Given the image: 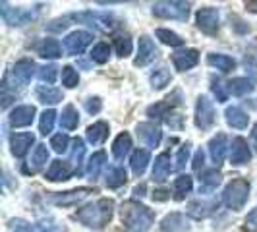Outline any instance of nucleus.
I'll list each match as a JSON object with an SVG mask.
<instances>
[{"instance_id":"f257e3e1","label":"nucleus","mask_w":257,"mask_h":232,"mask_svg":"<svg viewBox=\"0 0 257 232\" xmlns=\"http://www.w3.org/2000/svg\"><path fill=\"white\" fill-rule=\"evenodd\" d=\"M85 24V26L93 27L97 31H103V33H114V29L120 24L112 14L106 12H93V10H85V12L79 14H66L62 18H56L52 20L51 24H47V29L49 31H54V33H60L64 31L66 27H70L72 24Z\"/></svg>"},{"instance_id":"f03ea898","label":"nucleus","mask_w":257,"mask_h":232,"mask_svg":"<svg viewBox=\"0 0 257 232\" xmlns=\"http://www.w3.org/2000/svg\"><path fill=\"white\" fill-rule=\"evenodd\" d=\"M112 215H114V201L108 197H101L95 203H87L85 207L77 209L74 213V219L79 220L87 228L101 230L110 222Z\"/></svg>"},{"instance_id":"7ed1b4c3","label":"nucleus","mask_w":257,"mask_h":232,"mask_svg":"<svg viewBox=\"0 0 257 232\" xmlns=\"http://www.w3.org/2000/svg\"><path fill=\"white\" fill-rule=\"evenodd\" d=\"M120 219L130 232H147L155 222V213L138 201H126L120 207Z\"/></svg>"},{"instance_id":"20e7f679","label":"nucleus","mask_w":257,"mask_h":232,"mask_svg":"<svg viewBox=\"0 0 257 232\" xmlns=\"http://www.w3.org/2000/svg\"><path fill=\"white\" fill-rule=\"evenodd\" d=\"M247 199H249V182L245 178H234L222 190V203L232 211L244 209Z\"/></svg>"},{"instance_id":"39448f33","label":"nucleus","mask_w":257,"mask_h":232,"mask_svg":"<svg viewBox=\"0 0 257 232\" xmlns=\"http://www.w3.org/2000/svg\"><path fill=\"white\" fill-rule=\"evenodd\" d=\"M35 70H39V68L35 66L33 60L22 58V60H18V62L8 70V74L4 76V81H6L8 85H12L14 89H16V87H26V85L31 83V79L35 76Z\"/></svg>"},{"instance_id":"423d86ee","label":"nucleus","mask_w":257,"mask_h":232,"mask_svg":"<svg viewBox=\"0 0 257 232\" xmlns=\"http://www.w3.org/2000/svg\"><path fill=\"white\" fill-rule=\"evenodd\" d=\"M190 2H180V0H163V2H155L153 4V16L161 20H178L186 22L190 16Z\"/></svg>"},{"instance_id":"0eeeda50","label":"nucleus","mask_w":257,"mask_h":232,"mask_svg":"<svg viewBox=\"0 0 257 232\" xmlns=\"http://www.w3.org/2000/svg\"><path fill=\"white\" fill-rule=\"evenodd\" d=\"M0 14H2L4 24L12 27H22L37 18L39 8H27V10L26 8H12L8 2H0Z\"/></svg>"},{"instance_id":"6e6552de","label":"nucleus","mask_w":257,"mask_h":232,"mask_svg":"<svg viewBox=\"0 0 257 232\" xmlns=\"http://www.w3.org/2000/svg\"><path fill=\"white\" fill-rule=\"evenodd\" d=\"M215 120H217V112H215L213 101L207 95H199L195 103V126L201 132H207L215 126Z\"/></svg>"},{"instance_id":"1a4fd4ad","label":"nucleus","mask_w":257,"mask_h":232,"mask_svg":"<svg viewBox=\"0 0 257 232\" xmlns=\"http://www.w3.org/2000/svg\"><path fill=\"white\" fill-rule=\"evenodd\" d=\"M93 43V33L91 31H83V29H76L72 33H68L64 37V51L70 56H79L81 52Z\"/></svg>"},{"instance_id":"9d476101","label":"nucleus","mask_w":257,"mask_h":232,"mask_svg":"<svg viewBox=\"0 0 257 232\" xmlns=\"http://www.w3.org/2000/svg\"><path fill=\"white\" fill-rule=\"evenodd\" d=\"M195 24H197V27H199L203 33H207V35H215V33L219 31V26H220L219 10L213 8V6L199 8V10L195 12Z\"/></svg>"},{"instance_id":"9b49d317","label":"nucleus","mask_w":257,"mask_h":232,"mask_svg":"<svg viewBox=\"0 0 257 232\" xmlns=\"http://www.w3.org/2000/svg\"><path fill=\"white\" fill-rule=\"evenodd\" d=\"M182 91L176 89L172 91L168 97H165L163 101H159V103L151 104V106H147V116H151V118H167L176 106H180L182 104Z\"/></svg>"},{"instance_id":"f8f14e48","label":"nucleus","mask_w":257,"mask_h":232,"mask_svg":"<svg viewBox=\"0 0 257 232\" xmlns=\"http://www.w3.org/2000/svg\"><path fill=\"white\" fill-rule=\"evenodd\" d=\"M217 209H219V201L217 199H195V201L188 203L186 215L193 220H203L207 217H211Z\"/></svg>"},{"instance_id":"ddd939ff","label":"nucleus","mask_w":257,"mask_h":232,"mask_svg":"<svg viewBox=\"0 0 257 232\" xmlns=\"http://www.w3.org/2000/svg\"><path fill=\"white\" fill-rule=\"evenodd\" d=\"M91 193H95L93 188H76V190H70V192L62 193H52L51 201L54 205H62V207H72L81 203L83 199H87Z\"/></svg>"},{"instance_id":"4468645a","label":"nucleus","mask_w":257,"mask_h":232,"mask_svg":"<svg viewBox=\"0 0 257 232\" xmlns=\"http://www.w3.org/2000/svg\"><path fill=\"white\" fill-rule=\"evenodd\" d=\"M76 174V168L70 161H62V159H56L52 161L47 172H45V178L49 182H66L70 180L72 176Z\"/></svg>"},{"instance_id":"2eb2a0df","label":"nucleus","mask_w":257,"mask_h":232,"mask_svg":"<svg viewBox=\"0 0 257 232\" xmlns=\"http://www.w3.org/2000/svg\"><path fill=\"white\" fill-rule=\"evenodd\" d=\"M136 134H138V140L145 147H149V149L159 147V143L163 140V132L153 122H142V124H138L136 126Z\"/></svg>"},{"instance_id":"dca6fc26","label":"nucleus","mask_w":257,"mask_h":232,"mask_svg":"<svg viewBox=\"0 0 257 232\" xmlns=\"http://www.w3.org/2000/svg\"><path fill=\"white\" fill-rule=\"evenodd\" d=\"M157 56H159V49L155 47L153 39L147 37V35H142L140 43H138V56H136L134 64L138 66V68H145L151 62H155Z\"/></svg>"},{"instance_id":"f3484780","label":"nucleus","mask_w":257,"mask_h":232,"mask_svg":"<svg viewBox=\"0 0 257 232\" xmlns=\"http://www.w3.org/2000/svg\"><path fill=\"white\" fill-rule=\"evenodd\" d=\"M207 149H209V157L215 163V167H220L226 159V153H230L226 134H217L215 138H211V142L207 143Z\"/></svg>"},{"instance_id":"a211bd4d","label":"nucleus","mask_w":257,"mask_h":232,"mask_svg":"<svg viewBox=\"0 0 257 232\" xmlns=\"http://www.w3.org/2000/svg\"><path fill=\"white\" fill-rule=\"evenodd\" d=\"M35 114H37V108L33 104H20V106L12 108L8 120H10V126L12 128H26V126L33 124Z\"/></svg>"},{"instance_id":"6ab92c4d","label":"nucleus","mask_w":257,"mask_h":232,"mask_svg":"<svg viewBox=\"0 0 257 232\" xmlns=\"http://www.w3.org/2000/svg\"><path fill=\"white\" fill-rule=\"evenodd\" d=\"M161 232H190L192 230V222L190 217L184 215V213H168L165 219L161 220Z\"/></svg>"},{"instance_id":"aec40b11","label":"nucleus","mask_w":257,"mask_h":232,"mask_svg":"<svg viewBox=\"0 0 257 232\" xmlns=\"http://www.w3.org/2000/svg\"><path fill=\"white\" fill-rule=\"evenodd\" d=\"M33 143H35V136L31 132H18V134L10 136V151H12L14 157L22 159L29 153Z\"/></svg>"},{"instance_id":"412c9836","label":"nucleus","mask_w":257,"mask_h":232,"mask_svg":"<svg viewBox=\"0 0 257 232\" xmlns=\"http://www.w3.org/2000/svg\"><path fill=\"white\" fill-rule=\"evenodd\" d=\"M172 64L178 72H188L199 64V51L195 49H182L172 54Z\"/></svg>"},{"instance_id":"4be33fe9","label":"nucleus","mask_w":257,"mask_h":232,"mask_svg":"<svg viewBox=\"0 0 257 232\" xmlns=\"http://www.w3.org/2000/svg\"><path fill=\"white\" fill-rule=\"evenodd\" d=\"M251 159V151H249V145L244 138H234L230 143V163L234 167H242L247 165Z\"/></svg>"},{"instance_id":"5701e85b","label":"nucleus","mask_w":257,"mask_h":232,"mask_svg":"<svg viewBox=\"0 0 257 232\" xmlns=\"http://www.w3.org/2000/svg\"><path fill=\"white\" fill-rule=\"evenodd\" d=\"M47 163H49V149H47V145L39 143L37 147L33 149V153H31L29 163L24 167V172L26 174H37L39 170H43L47 167Z\"/></svg>"},{"instance_id":"b1692460","label":"nucleus","mask_w":257,"mask_h":232,"mask_svg":"<svg viewBox=\"0 0 257 232\" xmlns=\"http://www.w3.org/2000/svg\"><path fill=\"white\" fill-rule=\"evenodd\" d=\"M170 170H172V165H170V155H168L167 151H163L161 155H157L155 165H153V172H151L153 182H157V184L167 182Z\"/></svg>"},{"instance_id":"393cba45","label":"nucleus","mask_w":257,"mask_h":232,"mask_svg":"<svg viewBox=\"0 0 257 232\" xmlns=\"http://www.w3.org/2000/svg\"><path fill=\"white\" fill-rule=\"evenodd\" d=\"M222 182V174L217 168L211 170H203L199 174V193H213Z\"/></svg>"},{"instance_id":"a878e982","label":"nucleus","mask_w":257,"mask_h":232,"mask_svg":"<svg viewBox=\"0 0 257 232\" xmlns=\"http://www.w3.org/2000/svg\"><path fill=\"white\" fill-rule=\"evenodd\" d=\"M35 49H37V54H41L43 58H49V60H54V58L62 56V45L52 37L41 39Z\"/></svg>"},{"instance_id":"bb28decb","label":"nucleus","mask_w":257,"mask_h":232,"mask_svg":"<svg viewBox=\"0 0 257 232\" xmlns=\"http://www.w3.org/2000/svg\"><path fill=\"white\" fill-rule=\"evenodd\" d=\"M207 64L217 68L222 74H228L236 68V60L228 54H222V52H209L207 54Z\"/></svg>"},{"instance_id":"cd10ccee","label":"nucleus","mask_w":257,"mask_h":232,"mask_svg":"<svg viewBox=\"0 0 257 232\" xmlns=\"http://www.w3.org/2000/svg\"><path fill=\"white\" fill-rule=\"evenodd\" d=\"M108 132H110V126H108L104 120H99V122L91 124L89 128H87L85 138H87V142H89L91 145H101V143L106 142Z\"/></svg>"},{"instance_id":"c85d7f7f","label":"nucleus","mask_w":257,"mask_h":232,"mask_svg":"<svg viewBox=\"0 0 257 232\" xmlns=\"http://www.w3.org/2000/svg\"><path fill=\"white\" fill-rule=\"evenodd\" d=\"M224 118H226V124L236 130H244L249 124V116L240 106H228L224 110Z\"/></svg>"},{"instance_id":"c756f323","label":"nucleus","mask_w":257,"mask_h":232,"mask_svg":"<svg viewBox=\"0 0 257 232\" xmlns=\"http://www.w3.org/2000/svg\"><path fill=\"white\" fill-rule=\"evenodd\" d=\"M149 163H151V155H149L147 149H136L130 157V167H132V172L136 176H143V172L147 170Z\"/></svg>"},{"instance_id":"7c9ffc66","label":"nucleus","mask_w":257,"mask_h":232,"mask_svg":"<svg viewBox=\"0 0 257 232\" xmlns=\"http://www.w3.org/2000/svg\"><path fill=\"white\" fill-rule=\"evenodd\" d=\"M128 182V172H126V168L124 167H110L106 170V174H104V184H106V188H110V190H118V188H122L124 184Z\"/></svg>"},{"instance_id":"2f4dec72","label":"nucleus","mask_w":257,"mask_h":232,"mask_svg":"<svg viewBox=\"0 0 257 232\" xmlns=\"http://www.w3.org/2000/svg\"><path fill=\"white\" fill-rule=\"evenodd\" d=\"M132 151V136L128 132H122L116 136V140L112 142V155L116 161H124Z\"/></svg>"},{"instance_id":"473e14b6","label":"nucleus","mask_w":257,"mask_h":232,"mask_svg":"<svg viewBox=\"0 0 257 232\" xmlns=\"http://www.w3.org/2000/svg\"><path fill=\"white\" fill-rule=\"evenodd\" d=\"M35 95H37L39 103L43 104H58L64 99V93L56 89V87H52V85H39Z\"/></svg>"},{"instance_id":"72a5a7b5","label":"nucleus","mask_w":257,"mask_h":232,"mask_svg":"<svg viewBox=\"0 0 257 232\" xmlns=\"http://www.w3.org/2000/svg\"><path fill=\"white\" fill-rule=\"evenodd\" d=\"M83 157H85V142L81 140V138H76V140H72V149H70V163L74 165L76 168V174L79 176L81 172H83Z\"/></svg>"},{"instance_id":"f704fd0d","label":"nucleus","mask_w":257,"mask_h":232,"mask_svg":"<svg viewBox=\"0 0 257 232\" xmlns=\"http://www.w3.org/2000/svg\"><path fill=\"white\" fill-rule=\"evenodd\" d=\"M228 93L234 95V97H244V95H249L251 91H253V81H251V77H234L230 79L228 83Z\"/></svg>"},{"instance_id":"c9c22d12","label":"nucleus","mask_w":257,"mask_h":232,"mask_svg":"<svg viewBox=\"0 0 257 232\" xmlns=\"http://www.w3.org/2000/svg\"><path fill=\"white\" fill-rule=\"evenodd\" d=\"M79 126V112L74 104H66L60 112V128H64L66 132H72Z\"/></svg>"},{"instance_id":"e433bc0d","label":"nucleus","mask_w":257,"mask_h":232,"mask_svg":"<svg viewBox=\"0 0 257 232\" xmlns=\"http://www.w3.org/2000/svg\"><path fill=\"white\" fill-rule=\"evenodd\" d=\"M193 190V178L190 174H180L174 184H172V192H174V199L182 201L186 195H190Z\"/></svg>"},{"instance_id":"4c0bfd02","label":"nucleus","mask_w":257,"mask_h":232,"mask_svg":"<svg viewBox=\"0 0 257 232\" xmlns=\"http://www.w3.org/2000/svg\"><path fill=\"white\" fill-rule=\"evenodd\" d=\"M106 165V153L104 151H95L89 157V163H87V174H89L91 180H97L101 176V170Z\"/></svg>"},{"instance_id":"58836bf2","label":"nucleus","mask_w":257,"mask_h":232,"mask_svg":"<svg viewBox=\"0 0 257 232\" xmlns=\"http://www.w3.org/2000/svg\"><path fill=\"white\" fill-rule=\"evenodd\" d=\"M149 81H151V87L157 91L165 89L168 83L172 81V74L168 72V68L165 66H161V68H157L151 72V76H149Z\"/></svg>"},{"instance_id":"ea45409f","label":"nucleus","mask_w":257,"mask_h":232,"mask_svg":"<svg viewBox=\"0 0 257 232\" xmlns=\"http://www.w3.org/2000/svg\"><path fill=\"white\" fill-rule=\"evenodd\" d=\"M112 45H114V51L120 58L130 56V54H132V49H134V43H132V39H130L128 33H116Z\"/></svg>"},{"instance_id":"a19ab883","label":"nucleus","mask_w":257,"mask_h":232,"mask_svg":"<svg viewBox=\"0 0 257 232\" xmlns=\"http://www.w3.org/2000/svg\"><path fill=\"white\" fill-rule=\"evenodd\" d=\"M155 35H157V39H159L163 45H168V47H182V45H184V39H182L178 33H174V31H170V29H165V27H159V29L155 31Z\"/></svg>"},{"instance_id":"79ce46f5","label":"nucleus","mask_w":257,"mask_h":232,"mask_svg":"<svg viewBox=\"0 0 257 232\" xmlns=\"http://www.w3.org/2000/svg\"><path fill=\"white\" fill-rule=\"evenodd\" d=\"M91 60L95 62V64H106L108 62V58H110V47H108V43H97L93 49H91Z\"/></svg>"},{"instance_id":"37998d69","label":"nucleus","mask_w":257,"mask_h":232,"mask_svg":"<svg viewBox=\"0 0 257 232\" xmlns=\"http://www.w3.org/2000/svg\"><path fill=\"white\" fill-rule=\"evenodd\" d=\"M56 110H45L43 114H41V120H39V132H41V136H49L54 128V122H56Z\"/></svg>"},{"instance_id":"c03bdc74","label":"nucleus","mask_w":257,"mask_h":232,"mask_svg":"<svg viewBox=\"0 0 257 232\" xmlns=\"http://www.w3.org/2000/svg\"><path fill=\"white\" fill-rule=\"evenodd\" d=\"M60 79H62V85L68 89H74L79 83V74L74 66H64L62 72H60Z\"/></svg>"},{"instance_id":"a18cd8bd","label":"nucleus","mask_w":257,"mask_h":232,"mask_svg":"<svg viewBox=\"0 0 257 232\" xmlns=\"http://www.w3.org/2000/svg\"><path fill=\"white\" fill-rule=\"evenodd\" d=\"M56 76H58V68L54 64H45L37 70V77L47 85H52L56 81Z\"/></svg>"},{"instance_id":"49530a36","label":"nucleus","mask_w":257,"mask_h":232,"mask_svg":"<svg viewBox=\"0 0 257 232\" xmlns=\"http://www.w3.org/2000/svg\"><path fill=\"white\" fill-rule=\"evenodd\" d=\"M211 91H213V95L217 97V103H226L228 101V85L224 83V81H220V79H211Z\"/></svg>"},{"instance_id":"de8ad7c7","label":"nucleus","mask_w":257,"mask_h":232,"mask_svg":"<svg viewBox=\"0 0 257 232\" xmlns=\"http://www.w3.org/2000/svg\"><path fill=\"white\" fill-rule=\"evenodd\" d=\"M51 147L52 151H56V153H66L68 149H70V138L66 136L64 132H60V134H56V136H52L51 138Z\"/></svg>"},{"instance_id":"09e8293b","label":"nucleus","mask_w":257,"mask_h":232,"mask_svg":"<svg viewBox=\"0 0 257 232\" xmlns=\"http://www.w3.org/2000/svg\"><path fill=\"white\" fill-rule=\"evenodd\" d=\"M8 226H10L14 232H43V230H39L35 224L27 222L26 219H10L8 220Z\"/></svg>"},{"instance_id":"8fccbe9b","label":"nucleus","mask_w":257,"mask_h":232,"mask_svg":"<svg viewBox=\"0 0 257 232\" xmlns=\"http://www.w3.org/2000/svg\"><path fill=\"white\" fill-rule=\"evenodd\" d=\"M190 155H192V143H182L178 155H176V170H182L186 167V163L190 161Z\"/></svg>"},{"instance_id":"3c124183","label":"nucleus","mask_w":257,"mask_h":232,"mask_svg":"<svg viewBox=\"0 0 257 232\" xmlns=\"http://www.w3.org/2000/svg\"><path fill=\"white\" fill-rule=\"evenodd\" d=\"M244 228L247 232H257V207L251 209L244 219Z\"/></svg>"},{"instance_id":"603ef678","label":"nucleus","mask_w":257,"mask_h":232,"mask_svg":"<svg viewBox=\"0 0 257 232\" xmlns=\"http://www.w3.org/2000/svg\"><path fill=\"white\" fill-rule=\"evenodd\" d=\"M101 108H103V101H101L99 97H89V99L85 101V110H87L89 114H99Z\"/></svg>"},{"instance_id":"864d4df0","label":"nucleus","mask_w":257,"mask_h":232,"mask_svg":"<svg viewBox=\"0 0 257 232\" xmlns=\"http://www.w3.org/2000/svg\"><path fill=\"white\" fill-rule=\"evenodd\" d=\"M165 122H167L168 128H172V130H182V126H184V118H182V114H178V112H170V114L165 118Z\"/></svg>"},{"instance_id":"5fc2aeb1","label":"nucleus","mask_w":257,"mask_h":232,"mask_svg":"<svg viewBox=\"0 0 257 232\" xmlns=\"http://www.w3.org/2000/svg\"><path fill=\"white\" fill-rule=\"evenodd\" d=\"M203 165H205V151H203V149H197L195 155H193L192 167H193V170H201Z\"/></svg>"},{"instance_id":"6e6d98bb","label":"nucleus","mask_w":257,"mask_h":232,"mask_svg":"<svg viewBox=\"0 0 257 232\" xmlns=\"http://www.w3.org/2000/svg\"><path fill=\"white\" fill-rule=\"evenodd\" d=\"M245 70H249V76H251V81H257V62L253 56H245L244 60Z\"/></svg>"},{"instance_id":"4d7b16f0","label":"nucleus","mask_w":257,"mask_h":232,"mask_svg":"<svg viewBox=\"0 0 257 232\" xmlns=\"http://www.w3.org/2000/svg\"><path fill=\"white\" fill-rule=\"evenodd\" d=\"M168 197H170V192H168V190H155L153 192L155 201H167Z\"/></svg>"},{"instance_id":"13d9d810","label":"nucleus","mask_w":257,"mask_h":232,"mask_svg":"<svg viewBox=\"0 0 257 232\" xmlns=\"http://www.w3.org/2000/svg\"><path fill=\"white\" fill-rule=\"evenodd\" d=\"M249 147H253V151L257 153V122L251 128V134H249Z\"/></svg>"},{"instance_id":"bf43d9fd","label":"nucleus","mask_w":257,"mask_h":232,"mask_svg":"<svg viewBox=\"0 0 257 232\" xmlns=\"http://www.w3.org/2000/svg\"><path fill=\"white\" fill-rule=\"evenodd\" d=\"M245 8L249 12H257V2H245Z\"/></svg>"},{"instance_id":"052dcab7","label":"nucleus","mask_w":257,"mask_h":232,"mask_svg":"<svg viewBox=\"0 0 257 232\" xmlns=\"http://www.w3.org/2000/svg\"><path fill=\"white\" fill-rule=\"evenodd\" d=\"M143 192H145V186H138V188H136V190H134V193H136V195H143Z\"/></svg>"}]
</instances>
